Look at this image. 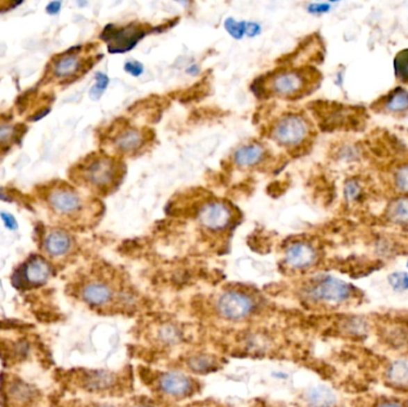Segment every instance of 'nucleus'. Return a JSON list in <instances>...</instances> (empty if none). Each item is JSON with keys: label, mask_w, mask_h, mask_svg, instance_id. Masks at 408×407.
<instances>
[{"label": "nucleus", "mask_w": 408, "mask_h": 407, "mask_svg": "<svg viewBox=\"0 0 408 407\" xmlns=\"http://www.w3.org/2000/svg\"><path fill=\"white\" fill-rule=\"evenodd\" d=\"M74 168V181L101 195L117 189L126 173L122 161L106 153H92Z\"/></svg>", "instance_id": "nucleus-1"}, {"label": "nucleus", "mask_w": 408, "mask_h": 407, "mask_svg": "<svg viewBox=\"0 0 408 407\" xmlns=\"http://www.w3.org/2000/svg\"><path fill=\"white\" fill-rule=\"evenodd\" d=\"M309 88V73L297 68H281L264 76L253 85L258 96H272L294 99L306 95Z\"/></svg>", "instance_id": "nucleus-2"}, {"label": "nucleus", "mask_w": 408, "mask_h": 407, "mask_svg": "<svg viewBox=\"0 0 408 407\" xmlns=\"http://www.w3.org/2000/svg\"><path fill=\"white\" fill-rule=\"evenodd\" d=\"M303 295L308 301L326 306H343L357 298L358 290L348 282L324 275L313 278L308 283Z\"/></svg>", "instance_id": "nucleus-3"}, {"label": "nucleus", "mask_w": 408, "mask_h": 407, "mask_svg": "<svg viewBox=\"0 0 408 407\" xmlns=\"http://www.w3.org/2000/svg\"><path fill=\"white\" fill-rule=\"evenodd\" d=\"M146 128H139L129 123H116L110 128L106 140L110 147L121 156H134L142 151L149 143Z\"/></svg>", "instance_id": "nucleus-4"}, {"label": "nucleus", "mask_w": 408, "mask_h": 407, "mask_svg": "<svg viewBox=\"0 0 408 407\" xmlns=\"http://www.w3.org/2000/svg\"><path fill=\"white\" fill-rule=\"evenodd\" d=\"M309 123L299 113H286L271 126L270 138L284 148H296L309 136Z\"/></svg>", "instance_id": "nucleus-5"}, {"label": "nucleus", "mask_w": 408, "mask_h": 407, "mask_svg": "<svg viewBox=\"0 0 408 407\" xmlns=\"http://www.w3.org/2000/svg\"><path fill=\"white\" fill-rule=\"evenodd\" d=\"M152 29L147 24L133 22L128 26L109 24L101 34V38L108 45L110 53H126L131 51Z\"/></svg>", "instance_id": "nucleus-6"}, {"label": "nucleus", "mask_w": 408, "mask_h": 407, "mask_svg": "<svg viewBox=\"0 0 408 407\" xmlns=\"http://www.w3.org/2000/svg\"><path fill=\"white\" fill-rule=\"evenodd\" d=\"M47 202L51 210L61 218H79L85 212V200L76 189L66 183L51 185L47 191Z\"/></svg>", "instance_id": "nucleus-7"}, {"label": "nucleus", "mask_w": 408, "mask_h": 407, "mask_svg": "<svg viewBox=\"0 0 408 407\" xmlns=\"http://www.w3.org/2000/svg\"><path fill=\"white\" fill-rule=\"evenodd\" d=\"M198 223L203 230L211 233H221L233 226L236 221V210L228 202L209 200L197 210Z\"/></svg>", "instance_id": "nucleus-8"}, {"label": "nucleus", "mask_w": 408, "mask_h": 407, "mask_svg": "<svg viewBox=\"0 0 408 407\" xmlns=\"http://www.w3.org/2000/svg\"><path fill=\"white\" fill-rule=\"evenodd\" d=\"M256 308V301L247 293L239 290H228L216 301V311L223 319L231 321L249 318Z\"/></svg>", "instance_id": "nucleus-9"}, {"label": "nucleus", "mask_w": 408, "mask_h": 407, "mask_svg": "<svg viewBox=\"0 0 408 407\" xmlns=\"http://www.w3.org/2000/svg\"><path fill=\"white\" fill-rule=\"evenodd\" d=\"M83 47H73L53 60L51 74L60 80L71 79L84 71L86 60L80 56Z\"/></svg>", "instance_id": "nucleus-10"}, {"label": "nucleus", "mask_w": 408, "mask_h": 407, "mask_svg": "<svg viewBox=\"0 0 408 407\" xmlns=\"http://www.w3.org/2000/svg\"><path fill=\"white\" fill-rule=\"evenodd\" d=\"M318 260L316 248L308 241L296 240L289 244L284 253V262L293 270H306L316 264Z\"/></svg>", "instance_id": "nucleus-11"}, {"label": "nucleus", "mask_w": 408, "mask_h": 407, "mask_svg": "<svg viewBox=\"0 0 408 407\" xmlns=\"http://www.w3.org/2000/svg\"><path fill=\"white\" fill-rule=\"evenodd\" d=\"M194 381L186 374L170 372L158 378V388L163 394L171 398H186L194 392Z\"/></svg>", "instance_id": "nucleus-12"}, {"label": "nucleus", "mask_w": 408, "mask_h": 407, "mask_svg": "<svg viewBox=\"0 0 408 407\" xmlns=\"http://www.w3.org/2000/svg\"><path fill=\"white\" fill-rule=\"evenodd\" d=\"M268 151L261 143H246L240 146L233 154V163L241 168H256L266 161Z\"/></svg>", "instance_id": "nucleus-13"}, {"label": "nucleus", "mask_w": 408, "mask_h": 407, "mask_svg": "<svg viewBox=\"0 0 408 407\" xmlns=\"http://www.w3.org/2000/svg\"><path fill=\"white\" fill-rule=\"evenodd\" d=\"M80 293L85 303L93 307L106 306L114 298V290L101 281L88 282Z\"/></svg>", "instance_id": "nucleus-14"}, {"label": "nucleus", "mask_w": 408, "mask_h": 407, "mask_svg": "<svg viewBox=\"0 0 408 407\" xmlns=\"http://www.w3.org/2000/svg\"><path fill=\"white\" fill-rule=\"evenodd\" d=\"M51 265L40 256L31 257L22 269V275L26 283L31 286H40L48 281L51 276Z\"/></svg>", "instance_id": "nucleus-15"}, {"label": "nucleus", "mask_w": 408, "mask_h": 407, "mask_svg": "<svg viewBox=\"0 0 408 407\" xmlns=\"http://www.w3.org/2000/svg\"><path fill=\"white\" fill-rule=\"evenodd\" d=\"M384 381L394 390H408V360H395L384 369Z\"/></svg>", "instance_id": "nucleus-16"}, {"label": "nucleus", "mask_w": 408, "mask_h": 407, "mask_svg": "<svg viewBox=\"0 0 408 407\" xmlns=\"http://www.w3.org/2000/svg\"><path fill=\"white\" fill-rule=\"evenodd\" d=\"M44 248L51 257H63L67 255L72 248L71 235L63 230L49 232L44 240Z\"/></svg>", "instance_id": "nucleus-17"}, {"label": "nucleus", "mask_w": 408, "mask_h": 407, "mask_svg": "<svg viewBox=\"0 0 408 407\" xmlns=\"http://www.w3.org/2000/svg\"><path fill=\"white\" fill-rule=\"evenodd\" d=\"M85 387L93 392H104L114 388L116 375L106 370H93L84 376Z\"/></svg>", "instance_id": "nucleus-18"}, {"label": "nucleus", "mask_w": 408, "mask_h": 407, "mask_svg": "<svg viewBox=\"0 0 408 407\" xmlns=\"http://www.w3.org/2000/svg\"><path fill=\"white\" fill-rule=\"evenodd\" d=\"M308 407H334L337 398L327 387H313L304 397Z\"/></svg>", "instance_id": "nucleus-19"}, {"label": "nucleus", "mask_w": 408, "mask_h": 407, "mask_svg": "<svg viewBox=\"0 0 408 407\" xmlns=\"http://www.w3.org/2000/svg\"><path fill=\"white\" fill-rule=\"evenodd\" d=\"M408 108V93L404 88H398L391 93L386 103V109L391 113H401Z\"/></svg>", "instance_id": "nucleus-20"}, {"label": "nucleus", "mask_w": 408, "mask_h": 407, "mask_svg": "<svg viewBox=\"0 0 408 407\" xmlns=\"http://www.w3.org/2000/svg\"><path fill=\"white\" fill-rule=\"evenodd\" d=\"M388 214L393 223H408V198H399L391 202Z\"/></svg>", "instance_id": "nucleus-21"}, {"label": "nucleus", "mask_w": 408, "mask_h": 407, "mask_svg": "<svg viewBox=\"0 0 408 407\" xmlns=\"http://www.w3.org/2000/svg\"><path fill=\"white\" fill-rule=\"evenodd\" d=\"M341 330L350 337H362L368 331V324L366 320L358 317H351L345 319L341 325Z\"/></svg>", "instance_id": "nucleus-22"}, {"label": "nucleus", "mask_w": 408, "mask_h": 407, "mask_svg": "<svg viewBox=\"0 0 408 407\" xmlns=\"http://www.w3.org/2000/svg\"><path fill=\"white\" fill-rule=\"evenodd\" d=\"M395 74L399 79L408 84V48L400 51L394 60Z\"/></svg>", "instance_id": "nucleus-23"}, {"label": "nucleus", "mask_w": 408, "mask_h": 407, "mask_svg": "<svg viewBox=\"0 0 408 407\" xmlns=\"http://www.w3.org/2000/svg\"><path fill=\"white\" fill-rule=\"evenodd\" d=\"M225 28L227 30L228 34L236 40H241L246 35L247 29V22H238L234 18H228L225 22Z\"/></svg>", "instance_id": "nucleus-24"}, {"label": "nucleus", "mask_w": 408, "mask_h": 407, "mask_svg": "<svg viewBox=\"0 0 408 407\" xmlns=\"http://www.w3.org/2000/svg\"><path fill=\"white\" fill-rule=\"evenodd\" d=\"M189 367L197 373H206V372L213 369L214 361L211 360V357L201 355V356L190 358Z\"/></svg>", "instance_id": "nucleus-25"}, {"label": "nucleus", "mask_w": 408, "mask_h": 407, "mask_svg": "<svg viewBox=\"0 0 408 407\" xmlns=\"http://www.w3.org/2000/svg\"><path fill=\"white\" fill-rule=\"evenodd\" d=\"M388 281H389V285H391V288L395 290V292L402 293V292L408 290L407 273H404V271H396V273H391V275L388 276Z\"/></svg>", "instance_id": "nucleus-26"}, {"label": "nucleus", "mask_w": 408, "mask_h": 407, "mask_svg": "<svg viewBox=\"0 0 408 407\" xmlns=\"http://www.w3.org/2000/svg\"><path fill=\"white\" fill-rule=\"evenodd\" d=\"M109 85V77L104 73H97L96 74V84L93 85L92 88L90 90V96L92 99H99L101 95L104 93L106 88Z\"/></svg>", "instance_id": "nucleus-27"}, {"label": "nucleus", "mask_w": 408, "mask_h": 407, "mask_svg": "<svg viewBox=\"0 0 408 407\" xmlns=\"http://www.w3.org/2000/svg\"><path fill=\"white\" fill-rule=\"evenodd\" d=\"M13 398L19 401L31 398V388L22 382H16L13 385Z\"/></svg>", "instance_id": "nucleus-28"}, {"label": "nucleus", "mask_w": 408, "mask_h": 407, "mask_svg": "<svg viewBox=\"0 0 408 407\" xmlns=\"http://www.w3.org/2000/svg\"><path fill=\"white\" fill-rule=\"evenodd\" d=\"M160 338L166 343H176L181 338V333L172 325H166L160 330Z\"/></svg>", "instance_id": "nucleus-29"}, {"label": "nucleus", "mask_w": 408, "mask_h": 407, "mask_svg": "<svg viewBox=\"0 0 408 407\" xmlns=\"http://www.w3.org/2000/svg\"><path fill=\"white\" fill-rule=\"evenodd\" d=\"M395 184L398 189L408 193V165L398 170L395 173Z\"/></svg>", "instance_id": "nucleus-30"}, {"label": "nucleus", "mask_w": 408, "mask_h": 407, "mask_svg": "<svg viewBox=\"0 0 408 407\" xmlns=\"http://www.w3.org/2000/svg\"><path fill=\"white\" fill-rule=\"evenodd\" d=\"M344 193L348 201H354L361 195V186L356 181H348L344 186Z\"/></svg>", "instance_id": "nucleus-31"}, {"label": "nucleus", "mask_w": 408, "mask_h": 407, "mask_svg": "<svg viewBox=\"0 0 408 407\" xmlns=\"http://www.w3.org/2000/svg\"><path fill=\"white\" fill-rule=\"evenodd\" d=\"M373 407H408V404L400 399L381 398L373 405Z\"/></svg>", "instance_id": "nucleus-32"}, {"label": "nucleus", "mask_w": 408, "mask_h": 407, "mask_svg": "<svg viewBox=\"0 0 408 407\" xmlns=\"http://www.w3.org/2000/svg\"><path fill=\"white\" fill-rule=\"evenodd\" d=\"M17 127H10L6 125L0 126V143H4L15 139L17 136Z\"/></svg>", "instance_id": "nucleus-33"}, {"label": "nucleus", "mask_w": 408, "mask_h": 407, "mask_svg": "<svg viewBox=\"0 0 408 407\" xmlns=\"http://www.w3.org/2000/svg\"><path fill=\"white\" fill-rule=\"evenodd\" d=\"M124 71L129 73L131 76L140 77L145 70H143L142 63H138V61H128L124 63Z\"/></svg>", "instance_id": "nucleus-34"}, {"label": "nucleus", "mask_w": 408, "mask_h": 407, "mask_svg": "<svg viewBox=\"0 0 408 407\" xmlns=\"http://www.w3.org/2000/svg\"><path fill=\"white\" fill-rule=\"evenodd\" d=\"M329 10H331V5L327 3H313L308 6V13H313V15L329 13Z\"/></svg>", "instance_id": "nucleus-35"}, {"label": "nucleus", "mask_w": 408, "mask_h": 407, "mask_svg": "<svg viewBox=\"0 0 408 407\" xmlns=\"http://www.w3.org/2000/svg\"><path fill=\"white\" fill-rule=\"evenodd\" d=\"M0 216H1V220H3V223H4L5 227H6L8 230H10V231H16V230H17L18 223L13 214H9V213H1Z\"/></svg>", "instance_id": "nucleus-36"}, {"label": "nucleus", "mask_w": 408, "mask_h": 407, "mask_svg": "<svg viewBox=\"0 0 408 407\" xmlns=\"http://www.w3.org/2000/svg\"><path fill=\"white\" fill-rule=\"evenodd\" d=\"M261 26L258 24V23H247V29H246V35L249 36V38H254V36H257V35L261 34Z\"/></svg>", "instance_id": "nucleus-37"}, {"label": "nucleus", "mask_w": 408, "mask_h": 407, "mask_svg": "<svg viewBox=\"0 0 408 407\" xmlns=\"http://www.w3.org/2000/svg\"><path fill=\"white\" fill-rule=\"evenodd\" d=\"M47 13L49 15H56L60 13L61 10V1H51L49 4L47 5Z\"/></svg>", "instance_id": "nucleus-38"}, {"label": "nucleus", "mask_w": 408, "mask_h": 407, "mask_svg": "<svg viewBox=\"0 0 408 407\" xmlns=\"http://www.w3.org/2000/svg\"><path fill=\"white\" fill-rule=\"evenodd\" d=\"M49 111H51V109H43L42 111H40V113H36V115L30 118V120H31V121H38V120H41V118H44L47 113H49Z\"/></svg>", "instance_id": "nucleus-39"}, {"label": "nucleus", "mask_w": 408, "mask_h": 407, "mask_svg": "<svg viewBox=\"0 0 408 407\" xmlns=\"http://www.w3.org/2000/svg\"><path fill=\"white\" fill-rule=\"evenodd\" d=\"M131 407H156L153 404L148 403V401H138Z\"/></svg>", "instance_id": "nucleus-40"}, {"label": "nucleus", "mask_w": 408, "mask_h": 407, "mask_svg": "<svg viewBox=\"0 0 408 407\" xmlns=\"http://www.w3.org/2000/svg\"><path fill=\"white\" fill-rule=\"evenodd\" d=\"M186 72H188V73H190V74H196V73H197L198 72V67L197 66H191V68H188V70H186Z\"/></svg>", "instance_id": "nucleus-41"}, {"label": "nucleus", "mask_w": 408, "mask_h": 407, "mask_svg": "<svg viewBox=\"0 0 408 407\" xmlns=\"http://www.w3.org/2000/svg\"><path fill=\"white\" fill-rule=\"evenodd\" d=\"M92 407H116V406H113V405H96V406H92Z\"/></svg>", "instance_id": "nucleus-42"}, {"label": "nucleus", "mask_w": 408, "mask_h": 407, "mask_svg": "<svg viewBox=\"0 0 408 407\" xmlns=\"http://www.w3.org/2000/svg\"><path fill=\"white\" fill-rule=\"evenodd\" d=\"M407 268H408V262H407Z\"/></svg>", "instance_id": "nucleus-43"}]
</instances>
